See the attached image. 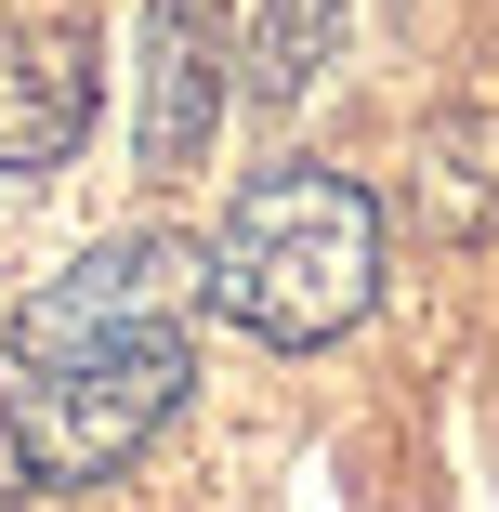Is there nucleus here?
I'll return each instance as SVG.
<instances>
[{
	"mask_svg": "<svg viewBox=\"0 0 499 512\" xmlns=\"http://www.w3.org/2000/svg\"><path fill=\"white\" fill-rule=\"evenodd\" d=\"M197 289H211L250 342H276V355L342 342L381 302V197L355 171H316V158L250 171L237 211H224V237L197 250Z\"/></svg>",
	"mask_w": 499,
	"mask_h": 512,
	"instance_id": "1",
	"label": "nucleus"
},
{
	"mask_svg": "<svg viewBox=\"0 0 499 512\" xmlns=\"http://www.w3.org/2000/svg\"><path fill=\"white\" fill-rule=\"evenodd\" d=\"M14 407H0V447H14L27 486H106L132 473L171 407L197 394V342L184 329H106V342H66V355H14Z\"/></svg>",
	"mask_w": 499,
	"mask_h": 512,
	"instance_id": "2",
	"label": "nucleus"
},
{
	"mask_svg": "<svg viewBox=\"0 0 499 512\" xmlns=\"http://www.w3.org/2000/svg\"><path fill=\"white\" fill-rule=\"evenodd\" d=\"M197 289V250L184 237H106V250H79L66 276H40L14 302V355H66V342H106V329H171V302Z\"/></svg>",
	"mask_w": 499,
	"mask_h": 512,
	"instance_id": "3",
	"label": "nucleus"
},
{
	"mask_svg": "<svg viewBox=\"0 0 499 512\" xmlns=\"http://www.w3.org/2000/svg\"><path fill=\"white\" fill-rule=\"evenodd\" d=\"M92 132V40L0 27V171H53Z\"/></svg>",
	"mask_w": 499,
	"mask_h": 512,
	"instance_id": "4",
	"label": "nucleus"
},
{
	"mask_svg": "<svg viewBox=\"0 0 499 512\" xmlns=\"http://www.w3.org/2000/svg\"><path fill=\"white\" fill-rule=\"evenodd\" d=\"M224 119V14L211 0H158L145 27V171H184Z\"/></svg>",
	"mask_w": 499,
	"mask_h": 512,
	"instance_id": "5",
	"label": "nucleus"
},
{
	"mask_svg": "<svg viewBox=\"0 0 499 512\" xmlns=\"http://www.w3.org/2000/svg\"><path fill=\"white\" fill-rule=\"evenodd\" d=\"M408 197H421L434 237H486V224H499V119H486V106L421 119V145H408Z\"/></svg>",
	"mask_w": 499,
	"mask_h": 512,
	"instance_id": "6",
	"label": "nucleus"
},
{
	"mask_svg": "<svg viewBox=\"0 0 499 512\" xmlns=\"http://www.w3.org/2000/svg\"><path fill=\"white\" fill-rule=\"evenodd\" d=\"M342 53V0H263V40H250V92L263 106H303Z\"/></svg>",
	"mask_w": 499,
	"mask_h": 512,
	"instance_id": "7",
	"label": "nucleus"
}]
</instances>
